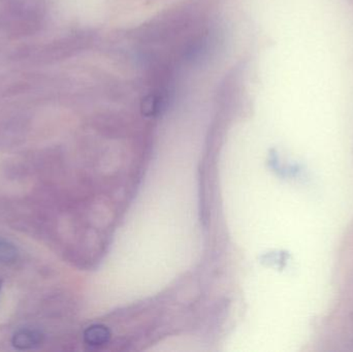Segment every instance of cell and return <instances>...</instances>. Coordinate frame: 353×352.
<instances>
[{
	"mask_svg": "<svg viewBox=\"0 0 353 352\" xmlns=\"http://www.w3.org/2000/svg\"><path fill=\"white\" fill-rule=\"evenodd\" d=\"M1 285H2V281L0 280V289H1Z\"/></svg>",
	"mask_w": 353,
	"mask_h": 352,
	"instance_id": "277c9868",
	"label": "cell"
},
{
	"mask_svg": "<svg viewBox=\"0 0 353 352\" xmlns=\"http://www.w3.org/2000/svg\"><path fill=\"white\" fill-rule=\"evenodd\" d=\"M18 248L6 241V240L0 239V264L10 265L18 260Z\"/></svg>",
	"mask_w": 353,
	"mask_h": 352,
	"instance_id": "3957f363",
	"label": "cell"
},
{
	"mask_svg": "<svg viewBox=\"0 0 353 352\" xmlns=\"http://www.w3.org/2000/svg\"><path fill=\"white\" fill-rule=\"evenodd\" d=\"M110 339V331L105 326L95 324L89 327L84 333V340L90 346H101Z\"/></svg>",
	"mask_w": 353,
	"mask_h": 352,
	"instance_id": "7a4b0ae2",
	"label": "cell"
},
{
	"mask_svg": "<svg viewBox=\"0 0 353 352\" xmlns=\"http://www.w3.org/2000/svg\"><path fill=\"white\" fill-rule=\"evenodd\" d=\"M43 342V334L37 330L22 329L14 333L12 338V346L19 351L37 349Z\"/></svg>",
	"mask_w": 353,
	"mask_h": 352,
	"instance_id": "6da1fadb",
	"label": "cell"
}]
</instances>
